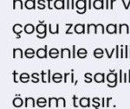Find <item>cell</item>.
I'll return each instance as SVG.
<instances>
[{"instance_id":"cell-1","label":"cell","mask_w":130,"mask_h":109,"mask_svg":"<svg viewBox=\"0 0 130 109\" xmlns=\"http://www.w3.org/2000/svg\"><path fill=\"white\" fill-rule=\"evenodd\" d=\"M75 7L78 14H84L87 11V0H77L75 2Z\"/></svg>"},{"instance_id":"cell-2","label":"cell","mask_w":130,"mask_h":109,"mask_svg":"<svg viewBox=\"0 0 130 109\" xmlns=\"http://www.w3.org/2000/svg\"><path fill=\"white\" fill-rule=\"evenodd\" d=\"M47 49H48V46L45 45L44 48H41L38 49L36 52V55H37L38 58L40 59H43V58H47L48 54H47Z\"/></svg>"},{"instance_id":"cell-3","label":"cell","mask_w":130,"mask_h":109,"mask_svg":"<svg viewBox=\"0 0 130 109\" xmlns=\"http://www.w3.org/2000/svg\"><path fill=\"white\" fill-rule=\"evenodd\" d=\"M23 28H24V27H23L22 24H14V25H13L12 30H13V32H14L15 34L17 35V39L21 38L20 34L23 32V30H24V29H23Z\"/></svg>"},{"instance_id":"cell-4","label":"cell","mask_w":130,"mask_h":109,"mask_svg":"<svg viewBox=\"0 0 130 109\" xmlns=\"http://www.w3.org/2000/svg\"><path fill=\"white\" fill-rule=\"evenodd\" d=\"M85 28L86 25L84 24H77L74 27V30L76 34H85Z\"/></svg>"},{"instance_id":"cell-5","label":"cell","mask_w":130,"mask_h":109,"mask_svg":"<svg viewBox=\"0 0 130 109\" xmlns=\"http://www.w3.org/2000/svg\"><path fill=\"white\" fill-rule=\"evenodd\" d=\"M117 73L115 72H109L108 75H107V81H108V83H114V82H116L118 81V76H117Z\"/></svg>"},{"instance_id":"cell-6","label":"cell","mask_w":130,"mask_h":109,"mask_svg":"<svg viewBox=\"0 0 130 109\" xmlns=\"http://www.w3.org/2000/svg\"><path fill=\"white\" fill-rule=\"evenodd\" d=\"M94 80L96 83H103L105 82V74L104 73H96L94 75Z\"/></svg>"},{"instance_id":"cell-7","label":"cell","mask_w":130,"mask_h":109,"mask_svg":"<svg viewBox=\"0 0 130 109\" xmlns=\"http://www.w3.org/2000/svg\"><path fill=\"white\" fill-rule=\"evenodd\" d=\"M36 31H37L38 35L44 34L45 32H47V24H38L36 26Z\"/></svg>"},{"instance_id":"cell-8","label":"cell","mask_w":130,"mask_h":109,"mask_svg":"<svg viewBox=\"0 0 130 109\" xmlns=\"http://www.w3.org/2000/svg\"><path fill=\"white\" fill-rule=\"evenodd\" d=\"M106 30L108 34H117V24H109L107 25Z\"/></svg>"},{"instance_id":"cell-9","label":"cell","mask_w":130,"mask_h":109,"mask_svg":"<svg viewBox=\"0 0 130 109\" xmlns=\"http://www.w3.org/2000/svg\"><path fill=\"white\" fill-rule=\"evenodd\" d=\"M79 106L82 107H90V99L88 97H83L79 100Z\"/></svg>"},{"instance_id":"cell-10","label":"cell","mask_w":130,"mask_h":109,"mask_svg":"<svg viewBox=\"0 0 130 109\" xmlns=\"http://www.w3.org/2000/svg\"><path fill=\"white\" fill-rule=\"evenodd\" d=\"M60 55L62 58H65V57H67V58H71L72 53L70 49H68V48H63V49H61Z\"/></svg>"},{"instance_id":"cell-11","label":"cell","mask_w":130,"mask_h":109,"mask_svg":"<svg viewBox=\"0 0 130 109\" xmlns=\"http://www.w3.org/2000/svg\"><path fill=\"white\" fill-rule=\"evenodd\" d=\"M54 8L57 10H60V9H65V1L64 0H55L54 1Z\"/></svg>"},{"instance_id":"cell-12","label":"cell","mask_w":130,"mask_h":109,"mask_svg":"<svg viewBox=\"0 0 130 109\" xmlns=\"http://www.w3.org/2000/svg\"><path fill=\"white\" fill-rule=\"evenodd\" d=\"M93 7L95 10L104 9V0H95L93 2Z\"/></svg>"},{"instance_id":"cell-13","label":"cell","mask_w":130,"mask_h":109,"mask_svg":"<svg viewBox=\"0 0 130 109\" xmlns=\"http://www.w3.org/2000/svg\"><path fill=\"white\" fill-rule=\"evenodd\" d=\"M36 30V27L31 24H27L24 27V31L28 35H30Z\"/></svg>"},{"instance_id":"cell-14","label":"cell","mask_w":130,"mask_h":109,"mask_svg":"<svg viewBox=\"0 0 130 109\" xmlns=\"http://www.w3.org/2000/svg\"><path fill=\"white\" fill-rule=\"evenodd\" d=\"M36 103H37V101H35L34 98H32V97H28V98L25 99L24 106H25V107H31L32 108V107H35Z\"/></svg>"},{"instance_id":"cell-15","label":"cell","mask_w":130,"mask_h":109,"mask_svg":"<svg viewBox=\"0 0 130 109\" xmlns=\"http://www.w3.org/2000/svg\"><path fill=\"white\" fill-rule=\"evenodd\" d=\"M24 7L28 10L36 9V0H26L24 3Z\"/></svg>"},{"instance_id":"cell-16","label":"cell","mask_w":130,"mask_h":109,"mask_svg":"<svg viewBox=\"0 0 130 109\" xmlns=\"http://www.w3.org/2000/svg\"><path fill=\"white\" fill-rule=\"evenodd\" d=\"M17 57H19L20 59H22L24 57L23 50L21 49H19V48L13 49V58H17Z\"/></svg>"},{"instance_id":"cell-17","label":"cell","mask_w":130,"mask_h":109,"mask_svg":"<svg viewBox=\"0 0 130 109\" xmlns=\"http://www.w3.org/2000/svg\"><path fill=\"white\" fill-rule=\"evenodd\" d=\"M35 54H36L35 50H34L33 49H31V48H28V49L25 50V52H24V55H25V57L26 58H29V59L33 58V57L35 56Z\"/></svg>"},{"instance_id":"cell-18","label":"cell","mask_w":130,"mask_h":109,"mask_svg":"<svg viewBox=\"0 0 130 109\" xmlns=\"http://www.w3.org/2000/svg\"><path fill=\"white\" fill-rule=\"evenodd\" d=\"M87 54H88V52H87L86 49H83V48H82V49H79L78 50H77V53H76V55L81 59L86 58Z\"/></svg>"},{"instance_id":"cell-19","label":"cell","mask_w":130,"mask_h":109,"mask_svg":"<svg viewBox=\"0 0 130 109\" xmlns=\"http://www.w3.org/2000/svg\"><path fill=\"white\" fill-rule=\"evenodd\" d=\"M96 27H97V25L96 24H87V33H88V34H90V33L93 31L94 34H97Z\"/></svg>"},{"instance_id":"cell-20","label":"cell","mask_w":130,"mask_h":109,"mask_svg":"<svg viewBox=\"0 0 130 109\" xmlns=\"http://www.w3.org/2000/svg\"><path fill=\"white\" fill-rule=\"evenodd\" d=\"M12 104L15 107H21L24 105V101H23V100L20 97H16V98L13 99Z\"/></svg>"},{"instance_id":"cell-21","label":"cell","mask_w":130,"mask_h":109,"mask_svg":"<svg viewBox=\"0 0 130 109\" xmlns=\"http://www.w3.org/2000/svg\"><path fill=\"white\" fill-rule=\"evenodd\" d=\"M104 54V52H103V49H101V48H97L96 49L94 50V56L97 59H100L103 56Z\"/></svg>"},{"instance_id":"cell-22","label":"cell","mask_w":130,"mask_h":109,"mask_svg":"<svg viewBox=\"0 0 130 109\" xmlns=\"http://www.w3.org/2000/svg\"><path fill=\"white\" fill-rule=\"evenodd\" d=\"M123 29L125 30L126 34H129V27L127 24H119V34H122Z\"/></svg>"},{"instance_id":"cell-23","label":"cell","mask_w":130,"mask_h":109,"mask_svg":"<svg viewBox=\"0 0 130 109\" xmlns=\"http://www.w3.org/2000/svg\"><path fill=\"white\" fill-rule=\"evenodd\" d=\"M62 75L60 73H55L53 75H52V81L56 83H60L62 81Z\"/></svg>"},{"instance_id":"cell-24","label":"cell","mask_w":130,"mask_h":109,"mask_svg":"<svg viewBox=\"0 0 130 109\" xmlns=\"http://www.w3.org/2000/svg\"><path fill=\"white\" fill-rule=\"evenodd\" d=\"M19 80L23 83H27L29 81V75L27 73H22L20 75H19Z\"/></svg>"},{"instance_id":"cell-25","label":"cell","mask_w":130,"mask_h":109,"mask_svg":"<svg viewBox=\"0 0 130 109\" xmlns=\"http://www.w3.org/2000/svg\"><path fill=\"white\" fill-rule=\"evenodd\" d=\"M49 55H50V57H51V58L57 59V57L59 56V51H58V49H55V48L51 49L50 50V52H49Z\"/></svg>"},{"instance_id":"cell-26","label":"cell","mask_w":130,"mask_h":109,"mask_svg":"<svg viewBox=\"0 0 130 109\" xmlns=\"http://www.w3.org/2000/svg\"><path fill=\"white\" fill-rule=\"evenodd\" d=\"M49 30H50V34L57 35L59 33V24H56V28L54 29V28L52 27V24H49Z\"/></svg>"},{"instance_id":"cell-27","label":"cell","mask_w":130,"mask_h":109,"mask_svg":"<svg viewBox=\"0 0 130 109\" xmlns=\"http://www.w3.org/2000/svg\"><path fill=\"white\" fill-rule=\"evenodd\" d=\"M57 99L56 97H50L49 98V107H57Z\"/></svg>"},{"instance_id":"cell-28","label":"cell","mask_w":130,"mask_h":109,"mask_svg":"<svg viewBox=\"0 0 130 109\" xmlns=\"http://www.w3.org/2000/svg\"><path fill=\"white\" fill-rule=\"evenodd\" d=\"M17 7L20 8L21 10L24 9V4H23L22 0H13V9L16 10Z\"/></svg>"},{"instance_id":"cell-29","label":"cell","mask_w":130,"mask_h":109,"mask_svg":"<svg viewBox=\"0 0 130 109\" xmlns=\"http://www.w3.org/2000/svg\"><path fill=\"white\" fill-rule=\"evenodd\" d=\"M46 104H47V100L44 97H41V98H38L37 100V105L39 107H44Z\"/></svg>"},{"instance_id":"cell-30","label":"cell","mask_w":130,"mask_h":109,"mask_svg":"<svg viewBox=\"0 0 130 109\" xmlns=\"http://www.w3.org/2000/svg\"><path fill=\"white\" fill-rule=\"evenodd\" d=\"M66 107V101L63 97H60L57 99V107Z\"/></svg>"},{"instance_id":"cell-31","label":"cell","mask_w":130,"mask_h":109,"mask_svg":"<svg viewBox=\"0 0 130 109\" xmlns=\"http://www.w3.org/2000/svg\"><path fill=\"white\" fill-rule=\"evenodd\" d=\"M96 25H97V27H96L97 33L99 32V30H100V32H101V34H104V32H105V28H104V25H103V24H96Z\"/></svg>"},{"instance_id":"cell-32","label":"cell","mask_w":130,"mask_h":109,"mask_svg":"<svg viewBox=\"0 0 130 109\" xmlns=\"http://www.w3.org/2000/svg\"><path fill=\"white\" fill-rule=\"evenodd\" d=\"M37 3H38V4H39V6H37V8L38 9H40V10H43V9H45V4H44V3H45V1L44 0H38L37 1Z\"/></svg>"},{"instance_id":"cell-33","label":"cell","mask_w":130,"mask_h":109,"mask_svg":"<svg viewBox=\"0 0 130 109\" xmlns=\"http://www.w3.org/2000/svg\"><path fill=\"white\" fill-rule=\"evenodd\" d=\"M104 51L106 52V54H107V55H108V58H112V55L114 54V53H115V51H116V48L115 49H112V51H111V53H108V49L107 48H105L104 49Z\"/></svg>"},{"instance_id":"cell-34","label":"cell","mask_w":130,"mask_h":109,"mask_svg":"<svg viewBox=\"0 0 130 109\" xmlns=\"http://www.w3.org/2000/svg\"><path fill=\"white\" fill-rule=\"evenodd\" d=\"M41 75H41V76H42V82H43V83H46V82H47V81L45 80V78H46V77L48 78V73L46 74L44 71H42Z\"/></svg>"},{"instance_id":"cell-35","label":"cell","mask_w":130,"mask_h":109,"mask_svg":"<svg viewBox=\"0 0 130 109\" xmlns=\"http://www.w3.org/2000/svg\"><path fill=\"white\" fill-rule=\"evenodd\" d=\"M66 26H69L68 27V29L66 30V32H65V34H67V35H69V34H73V33L70 31V29L72 28V26H73V24H66Z\"/></svg>"},{"instance_id":"cell-36","label":"cell","mask_w":130,"mask_h":109,"mask_svg":"<svg viewBox=\"0 0 130 109\" xmlns=\"http://www.w3.org/2000/svg\"><path fill=\"white\" fill-rule=\"evenodd\" d=\"M116 58H119L120 57V46L119 45L116 46Z\"/></svg>"},{"instance_id":"cell-37","label":"cell","mask_w":130,"mask_h":109,"mask_svg":"<svg viewBox=\"0 0 130 109\" xmlns=\"http://www.w3.org/2000/svg\"><path fill=\"white\" fill-rule=\"evenodd\" d=\"M119 82L120 83L123 82V72H122V70L119 71Z\"/></svg>"},{"instance_id":"cell-38","label":"cell","mask_w":130,"mask_h":109,"mask_svg":"<svg viewBox=\"0 0 130 109\" xmlns=\"http://www.w3.org/2000/svg\"><path fill=\"white\" fill-rule=\"evenodd\" d=\"M18 75V74H17V71H13V80H14V82L15 83H17V76Z\"/></svg>"},{"instance_id":"cell-39","label":"cell","mask_w":130,"mask_h":109,"mask_svg":"<svg viewBox=\"0 0 130 109\" xmlns=\"http://www.w3.org/2000/svg\"><path fill=\"white\" fill-rule=\"evenodd\" d=\"M121 3L123 4V5H124V8L126 10H128V8H129V6H130V0L128 1V4H126V3H125V0H121Z\"/></svg>"},{"instance_id":"cell-40","label":"cell","mask_w":130,"mask_h":109,"mask_svg":"<svg viewBox=\"0 0 130 109\" xmlns=\"http://www.w3.org/2000/svg\"><path fill=\"white\" fill-rule=\"evenodd\" d=\"M71 74H70V73H64V75H63V76H64V79H63V82H65V83H67L68 82V77H69V75H70Z\"/></svg>"},{"instance_id":"cell-41","label":"cell","mask_w":130,"mask_h":109,"mask_svg":"<svg viewBox=\"0 0 130 109\" xmlns=\"http://www.w3.org/2000/svg\"><path fill=\"white\" fill-rule=\"evenodd\" d=\"M128 45H125V58H128V57H129V54H128Z\"/></svg>"},{"instance_id":"cell-42","label":"cell","mask_w":130,"mask_h":109,"mask_svg":"<svg viewBox=\"0 0 130 109\" xmlns=\"http://www.w3.org/2000/svg\"><path fill=\"white\" fill-rule=\"evenodd\" d=\"M46 36H47V32H45L44 34H42V35H38V34L37 35V37L39 39H44Z\"/></svg>"},{"instance_id":"cell-43","label":"cell","mask_w":130,"mask_h":109,"mask_svg":"<svg viewBox=\"0 0 130 109\" xmlns=\"http://www.w3.org/2000/svg\"><path fill=\"white\" fill-rule=\"evenodd\" d=\"M77 97L75 95H73V106L75 107H78V105L76 104V100H77Z\"/></svg>"},{"instance_id":"cell-44","label":"cell","mask_w":130,"mask_h":109,"mask_svg":"<svg viewBox=\"0 0 130 109\" xmlns=\"http://www.w3.org/2000/svg\"><path fill=\"white\" fill-rule=\"evenodd\" d=\"M118 81L116 82H114V83H108V87H116L117 86Z\"/></svg>"},{"instance_id":"cell-45","label":"cell","mask_w":130,"mask_h":109,"mask_svg":"<svg viewBox=\"0 0 130 109\" xmlns=\"http://www.w3.org/2000/svg\"><path fill=\"white\" fill-rule=\"evenodd\" d=\"M31 82H33V83H37V82H39V77H37V76L32 77V80H31Z\"/></svg>"},{"instance_id":"cell-46","label":"cell","mask_w":130,"mask_h":109,"mask_svg":"<svg viewBox=\"0 0 130 109\" xmlns=\"http://www.w3.org/2000/svg\"><path fill=\"white\" fill-rule=\"evenodd\" d=\"M51 71H50V69H49L48 70V83H50V82H51V79H50V76H51Z\"/></svg>"},{"instance_id":"cell-47","label":"cell","mask_w":130,"mask_h":109,"mask_svg":"<svg viewBox=\"0 0 130 109\" xmlns=\"http://www.w3.org/2000/svg\"><path fill=\"white\" fill-rule=\"evenodd\" d=\"M100 99L99 98H94L93 99V102H94V103H96V105L97 106H98V107H99V106H100Z\"/></svg>"},{"instance_id":"cell-48","label":"cell","mask_w":130,"mask_h":109,"mask_svg":"<svg viewBox=\"0 0 130 109\" xmlns=\"http://www.w3.org/2000/svg\"><path fill=\"white\" fill-rule=\"evenodd\" d=\"M72 49H73V51H72V58H75V45L72 46Z\"/></svg>"},{"instance_id":"cell-49","label":"cell","mask_w":130,"mask_h":109,"mask_svg":"<svg viewBox=\"0 0 130 109\" xmlns=\"http://www.w3.org/2000/svg\"><path fill=\"white\" fill-rule=\"evenodd\" d=\"M128 74H127V73H124V75H123V77H124V78H123V82H128Z\"/></svg>"},{"instance_id":"cell-50","label":"cell","mask_w":130,"mask_h":109,"mask_svg":"<svg viewBox=\"0 0 130 109\" xmlns=\"http://www.w3.org/2000/svg\"><path fill=\"white\" fill-rule=\"evenodd\" d=\"M92 81H93L92 77H86L85 78V82L86 83H90V82H92Z\"/></svg>"},{"instance_id":"cell-51","label":"cell","mask_w":130,"mask_h":109,"mask_svg":"<svg viewBox=\"0 0 130 109\" xmlns=\"http://www.w3.org/2000/svg\"><path fill=\"white\" fill-rule=\"evenodd\" d=\"M120 57H121V58H123V57H124V52H123L122 48H121V50H120Z\"/></svg>"},{"instance_id":"cell-52","label":"cell","mask_w":130,"mask_h":109,"mask_svg":"<svg viewBox=\"0 0 130 109\" xmlns=\"http://www.w3.org/2000/svg\"><path fill=\"white\" fill-rule=\"evenodd\" d=\"M116 0H110V9L111 10H113V8H114V3L116 2Z\"/></svg>"},{"instance_id":"cell-53","label":"cell","mask_w":130,"mask_h":109,"mask_svg":"<svg viewBox=\"0 0 130 109\" xmlns=\"http://www.w3.org/2000/svg\"><path fill=\"white\" fill-rule=\"evenodd\" d=\"M51 1L52 0H48V8L50 10H52L53 8H52V6L50 5V4H51Z\"/></svg>"},{"instance_id":"cell-54","label":"cell","mask_w":130,"mask_h":109,"mask_svg":"<svg viewBox=\"0 0 130 109\" xmlns=\"http://www.w3.org/2000/svg\"><path fill=\"white\" fill-rule=\"evenodd\" d=\"M112 100V98H107L106 99V100H107V102H106V107H109V101Z\"/></svg>"},{"instance_id":"cell-55","label":"cell","mask_w":130,"mask_h":109,"mask_svg":"<svg viewBox=\"0 0 130 109\" xmlns=\"http://www.w3.org/2000/svg\"><path fill=\"white\" fill-rule=\"evenodd\" d=\"M70 1L71 0H67V4H66V9H70Z\"/></svg>"},{"instance_id":"cell-56","label":"cell","mask_w":130,"mask_h":109,"mask_svg":"<svg viewBox=\"0 0 130 109\" xmlns=\"http://www.w3.org/2000/svg\"><path fill=\"white\" fill-rule=\"evenodd\" d=\"M101 107H106V104H105V98L101 99Z\"/></svg>"},{"instance_id":"cell-57","label":"cell","mask_w":130,"mask_h":109,"mask_svg":"<svg viewBox=\"0 0 130 109\" xmlns=\"http://www.w3.org/2000/svg\"><path fill=\"white\" fill-rule=\"evenodd\" d=\"M91 3H92V0H88V9H91V8H92V4H91Z\"/></svg>"},{"instance_id":"cell-58","label":"cell","mask_w":130,"mask_h":109,"mask_svg":"<svg viewBox=\"0 0 130 109\" xmlns=\"http://www.w3.org/2000/svg\"><path fill=\"white\" fill-rule=\"evenodd\" d=\"M75 8V4H74V0H71V3H70V9H74Z\"/></svg>"},{"instance_id":"cell-59","label":"cell","mask_w":130,"mask_h":109,"mask_svg":"<svg viewBox=\"0 0 130 109\" xmlns=\"http://www.w3.org/2000/svg\"><path fill=\"white\" fill-rule=\"evenodd\" d=\"M108 0H106V4H105V9H108L109 8V4H108Z\"/></svg>"},{"instance_id":"cell-60","label":"cell","mask_w":130,"mask_h":109,"mask_svg":"<svg viewBox=\"0 0 130 109\" xmlns=\"http://www.w3.org/2000/svg\"><path fill=\"white\" fill-rule=\"evenodd\" d=\"M84 76H85V78H86V77H91L92 75L90 74V73H86V74L84 75Z\"/></svg>"},{"instance_id":"cell-61","label":"cell","mask_w":130,"mask_h":109,"mask_svg":"<svg viewBox=\"0 0 130 109\" xmlns=\"http://www.w3.org/2000/svg\"><path fill=\"white\" fill-rule=\"evenodd\" d=\"M70 76H71V80H70V81H71L72 83H74V82H74V74H73V72L71 73V75H70Z\"/></svg>"},{"instance_id":"cell-62","label":"cell","mask_w":130,"mask_h":109,"mask_svg":"<svg viewBox=\"0 0 130 109\" xmlns=\"http://www.w3.org/2000/svg\"><path fill=\"white\" fill-rule=\"evenodd\" d=\"M34 76L39 77V74H37V73H33V74L31 75V77H34Z\"/></svg>"},{"instance_id":"cell-63","label":"cell","mask_w":130,"mask_h":109,"mask_svg":"<svg viewBox=\"0 0 130 109\" xmlns=\"http://www.w3.org/2000/svg\"><path fill=\"white\" fill-rule=\"evenodd\" d=\"M128 82H130V69L128 70Z\"/></svg>"},{"instance_id":"cell-64","label":"cell","mask_w":130,"mask_h":109,"mask_svg":"<svg viewBox=\"0 0 130 109\" xmlns=\"http://www.w3.org/2000/svg\"><path fill=\"white\" fill-rule=\"evenodd\" d=\"M129 57H130V46H129Z\"/></svg>"}]
</instances>
